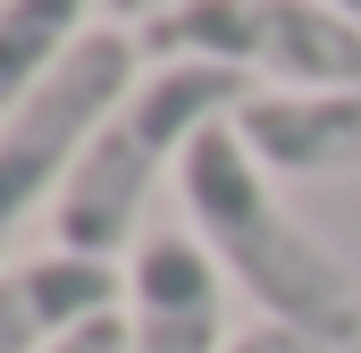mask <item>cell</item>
Instances as JSON below:
<instances>
[{
    "label": "cell",
    "mask_w": 361,
    "mask_h": 353,
    "mask_svg": "<svg viewBox=\"0 0 361 353\" xmlns=\"http://www.w3.org/2000/svg\"><path fill=\"white\" fill-rule=\"evenodd\" d=\"M177 176H185L193 236L210 244V261L269 311V328H294V337H311L319 353L361 345V277L336 261L311 227H294V219L277 210L269 169L244 152L235 118L202 126L193 152L177 160Z\"/></svg>",
    "instance_id": "1"
},
{
    "label": "cell",
    "mask_w": 361,
    "mask_h": 353,
    "mask_svg": "<svg viewBox=\"0 0 361 353\" xmlns=\"http://www.w3.org/2000/svg\"><path fill=\"white\" fill-rule=\"evenodd\" d=\"M244 101H252V76H244V68H219V59H160V76L135 85L118 109H109V126L92 135V152L76 160V176L59 185V202H51L59 253L109 261V253L135 236V219H143L160 169L185 160L193 135L219 126V118H235Z\"/></svg>",
    "instance_id": "2"
},
{
    "label": "cell",
    "mask_w": 361,
    "mask_h": 353,
    "mask_svg": "<svg viewBox=\"0 0 361 353\" xmlns=\"http://www.w3.org/2000/svg\"><path fill=\"white\" fill-rule=\"evenodd\" d=\"M135 59H143L135 34L92 25L85 42L0 118V261H8L25 210L76 176V160L92 152V135L109 126V109L135 92Z\"/></svg>",
    "instance_id": "3"
},
{
    "label": "cell",
    "mask_w": 361,
    "mask_h": 353,
    "mask_svg": "<svg viewBox=\"0 0 361 353\" xmlns=\"http://www.w3.org/2000/svg\"><path fill=\"white\" fill-rule=\"evenodd\" d=\"M152 59H219V68H269L286 85L345 92L361 85V25L328 0H177L143 17L135 34Z\"/></svg>",
    "instance_id": "4"
},
{
    "label": "cell",
    "mask_w": 361,
    "mask_h": 353,
    "mask_svg": "<svg viewBox=\"0 0 361 353\" xmlns=\"http://www.w3.org/2000/svg\"><path fill=\"white\" fill-rule=\"evenodd\" d=\"M126 320L135 345L126 353H227V294H219V261L202 236H143L135 269H126Z\"/></svg>",
    "instance_id": "5"
},
{
    "label": "cell",
    "mask_w": 361,
    "mask_h": 353,
    "mask_svg": "<svg viewBox=\"0 0 361 353\" xmlns=\"http://www.w3.org/2000/svg\"><path fill=\"white\" fill-rule=\"evenodd\" d=\"M244 152L269 176H345L361 169V85L345 92H252L235 109Z\"/></svg>",
    "instance_id": "6"
},
{
    "label": "cell",
    "mask_w": 361,
    "mask_h": 353,
    "mask_svg": "<svg viewBox=\"0 0 361 353\" xmlns=\"http://www.w3.org/2000/svg\"><path fill=\"white\" fill-rule=\"evenodd\" d=\"M118 269L85 253H42V261L0 269V353H51L85 320L118 311Z\"/></svg>",
    "instance_id": "7"
},
{
    "label": "cell",
    "mask_w": 361,
    "mask_h": 353,
    "mask_svg": "<svg viewBox=\"0 0 361 353\" xmlns=\"http://www.w3.org/2000/svg\"><path fill=\"white\" fill-rule=\"evenodd\" d=\"M85 8L92 0H0V118L92 34Z\"/></svg>",
    "instance_id": "8"
},
{
    "label": "cell",
    "mask_w": 361,
    "mask_h": 353,
    "mask_svg": "<svg viewBox=\"0 0 361 353\" xmlns=\"http://www.w3.org/2000/svg\"><path fill=\"white\" fill-rule=\"evenodd\" d=\"M126 345H135V320H126V311H101V320H85L76 337H59L51 353H126Z\"/></svg>",
    "instance_id": "9"
},
{
    "label": "cell",
    "mask_w": 361,
    "mask_h": 353,
    "mask_svg": "<svg viewBox=\"0 0 361 353\" xmlns=\"http://www.w3.org/2000/svg\"><path fill=\"white\" fill-rule=\"evenodd\" d=\"M227 353H319L311 337H294V328H252V337H235Z\"/></svg>",
    "instance_id": "10"
},
{
    "label": "cell",
    "mask_w": 361,
    "mask_h": 353,
    "mask_svg": "<svg viewBox=\"0 0 361 353\" xmlns=\"http://www.w3.org/2000/svg\"><path fill=\"white\" fill-rule=\"evenodd\" d=\"M118 17H160V8H177V0H109Z\"/></svg>",
    "instance_id": "11"
},
{
    "label": "cell",
    "mask_w": 361,
    "mask_h": 353,
    "mask_svg": "<svg viewBox=\"0 0 361 353\" xmlns=\"http://www.w3.org/2000/svg\"><path fill=\"white\" fill-rule=\"evenodd\" d=\"M328 8H345V17H353V25H361V0H328Z\"/></svg>",
    "instance_id": "12"
}]
</instances>
